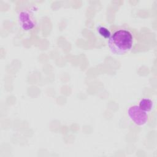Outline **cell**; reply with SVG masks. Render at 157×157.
Listing matches in <instances>:
<instances>
[{
  "instance_id": "1",
  "label": "cell",
  "mask_w": 157,
  "mask_h": 157,
  "mask_svg": "<svg viewBox=\"0 0 157 157\" xmlns=\"http://www.w3.org/2000/svg\"><path fill=\"white\" fill-rule=\"evenodd\" d=\"M134 45V37L132 33L126 29L115 31L109 39L108 46L113 55H123L128 53Z\"/></svg>"
},
{
  "instance_id": "2",
  "label": "cell",
  "mask_w": 157,
  "mask_h": 157,
  "mask_svg": "<svg viewBox=\"0 0 157 157\" xmlns=\"http://www.w3.org/2000/svg\"><path fill=\"white\" fill-rule=\"evenodd\" d=\"M128 115L135 124L139 126H144L148 121L147 112L143 110L137 105L131 106L128 109Z\"/></svg>"
},
{
  "instance_id": "3",
  "label": "cell",
  "mask_w": 157,
  "mask_h": 157,
  "mask_svg": "<svg viewBox=\"0 0 157 157\" xmlns=\"http://www.w3.org/2000/svg\"><path fill=\"white\" fill-rule=\"evenodd\" d=\"M18 22L20 27L25 31L32 29L36 25L33 15L28 10H23L18 15Z\"/></svg>"
},
{
  "instance_id": "4",
  "label": "cell",
  "mask_w": 157,
  "mask_h": 157,
  "mask_svg": "<svg viewBox=\"0 0 157 157\" xmlns=\"http://www.w3.org/2000/svg\"><path fill=\"white\" fill-rule=\"evenodd\" d=\"M138 105L145 112H149L153 107V102L148 98H144L140 101Z\"/></svg>"
},
{
  "instance_id": "5",
  "label": "cell",
  "mask_w": 157,
  "mask_h": 157,
  "mask_svg": "<svg viewBox=\"0 0 157 157\" xmlns=\"http://www.w3.org/2000/svg\"><path fill=\"white\" fill-rule=\"evenodd\" d=\"M98 32L99 34L105 39H109L111 36L110 31L104 26H99L98 28Z\"/></svg>"
}]
</instances>
